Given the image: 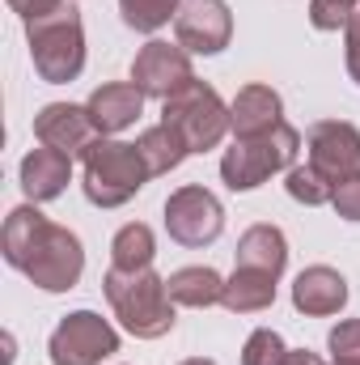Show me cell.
I'll use <instances>...</instances> for the list:
<instances>
[{
	"mask_svg": "<svg viewBox=\"0 0 360 365\" xmlns=\"http://www.w3.org/2000/svg\"><path fill=\"white\" fill-rule=\"evenodd\" d=\"M0 251L21 276H30L47 293H68L85 272L81 238L55 221H47L38 208H13L0 230Z\"/></svg>",
	"mask_w": 360,
	"mask_h": 365,
	"instance_id": "obj_1",
	"label": "cell"
},
{
	"mask_svg": "<svg viewBox=\"0 0 360 365\" xmlns=\"http://www.w3.org/2000/svg\"><path fill=\"white\" fill-rule=\"evenodd\" d=\"M106 302L115 310V319L136 336V340H162L170 327H174V297H170V284L153 268H140V272H119L110 268L106 280Z\"/></svg>",
	"mask_w": 360,
	"mask_h": 365,
	"instance_id": "obj_2",
	"label": "cell"
},
{
	"mask_svg": "<svg viewBox=\"0 0 360 365\" xmlns=\"http://www.w3.org/2000/svg\"><path fill=\"white\" fill-rule=\"evenodd\" d=\"M26 38H30V60H34V68L47 86H68V81L81 77V68H85V30H81V13H77L73 0H64L47 17L26 21Z\"/></svg>",
	"mask_w": 360,
	"mask_h": 365,
	"instance_id": "obj_3",
	"label": "cell"
},
{
	"mask_svg": "<svg viewBox=\"0 0 360 365\" xmlns=\"http://www.w3.org/2000/svg\"><path fill=\"white\" fill-rule=\"evenodd\" d=\"M297 149H301V132L288 123H275L271 132H259V136H242V140H233V149H225L221 179L233 191H250V187L268 182L275 170L292 166Z\"/></svg>",
	"mask_w": 360,
	"mask_h": 365,
	"instance_id": "obj_4",
	"label": "cell"
},
{
	"mask_svg": "<svg viewBox=\"0 0 360 365\" xmlns=\"http://www.w3.org/2000/svg\"><path fill=\"white\" fill-rule=\"evenodd\" d=\"M149 175V162L140 158L136 145H123V140H97L90 153H85V195L97 208H119L127 204Z\"/></svg>",
	"mask_w": 360,
	"mask_h": 365,
	"instance_id": "obj_5",
	"label": "cell"
},
{
	"mask_svg": "<svg viewBox=\"0 0 360 365\" xmlns=\"http://www.w3.org/2000/svg\"><path fill=\"white\" fill-rule=\"evenodd\" d=\"M162 123H170L179 132L191 153L216 149L221 136L233 128L229 123V106L221 102V93L212 90V86H203V81H191L174 98H166L162 102Z\"/></svg>",
	"mask_w": 360,
	"mask_h": 365,
	"instance_id": "obj_6",
	"label": "cell"
},
{
	"mask_svg": "<svg viewBox=\"0 0 360 365\" xmlns=\"http://www.w3.org/2000/svg\"><path fill=\"white\" fill-rule=\"evenodd\" d=\"M47 349L55 365H102L110 353H119V331L93 310H73L60 319Z\"/></svg>",
	"mask_w": 360,
	"mask_h": 365,
	"instance_id": "obj_7",
	"label": "cell"
},
{
	"mask_svg": "<svg viewBox=\"0 0 360 365\" xmlns=\"http://www.w3.org/2000/svg\"><path fill=\"white\" fill-rule=\"evenodd\" d=\"M166 230L182 247H208L225 230V208L208 187L186 182L179 191H170L166 200Z\"/></svg>",
	"mask_w": 360,
	"mask_h": 365,
	"instance_id": "obj_8",
	"label": "cell"
},
{
	"mask_svg": "<svg viewBox=\"0 0 360 365\" xmlns=\"http://www.w3.org/2000/svg\"><path fill=\"white\" fill-rule=\"evenodd\" d=\"M305 145H309V166L331 187L360 175V132L348 119H318Z\"/></svg>",
	"mask_w": 360,
	"mask_h": 365,
	"instance_id": "obj_9",
	"label": "cell"
},
{
	"mask_svg": "<svg viewBox=\"0 0 360 365\" xmlns=\"http://www.w3.org/2000/svg\"><path fill=\"white\" fill-rule=\"evenodd\" d=\"M195 81V68H191V56H186V47H170V43H162V38H153V43H144L140 51H136V60H132V86L144 93V98H174L182 86H191Z\"/></svg>",
	"mask_w": 360,
	"mask_h": 365,
	"instance_id": "obj_10",
	"label": "cell"
},
{
	"mask_svg": "<svg viewBox=\"0 0 360 365\" xmlns=\"http://www.w3.org/2000/svg\"><path fill=\"white\" fill-rule=\"evenodd\" d=\"M174 34H179V47H186V51L216 56L233 38V13L225 0H182L179 17H174Z\"/></svg>",
	"mask_w": 360,
	"mask_h": 365,
	"instance_id": "obj_11",
	"label": "cell"
},
{
	"mask_svg": "<svg viewBox=\"0 0 360 365\" xmlns=\"http://www.w3.org/2000/svg\"><path fill=\"white\" fill-rule=\"evenodd\" d=\"M34 136L38 145H51L68 158H85L93 145L102 140L97 123H93L90 106H73V102H51L34 115Z\"/></svg>",
	"mask_w": 360,
	"mask_h": 365,
	"instance_id": "obj_12",
	"label": "cell"
},
{
	"mask_svg": "<svg viewBox=\"0 0 360 365\" xmlns=\"http://www.w3.org/2000/svg\"><path fill=\"white\" fill-rule=\"evenodd\" d=\"M292 306L301 314H339L348 306V280L327 264H314L292 280Z\"/></svg>",
	"mask_w": 360,
	"mask_h": 365,
	"instance_id": "obj_13",
	"label": "cell"
},
{
	"mask_svg": "<svg viewBox=\"0 0 360 365\" xmlns=\"http://www.w3.org/2000/svg\"><path fill=\"white\" fill-rule=\"evenodd\" d=\"M73 179V158L51 149V145H38L21 158V191L38 204V200H55Z\"/></svg>",
	"mask_w": 360,
	"mask_h": 365,
	"instance_id": "obj_14",
	"label": "cell"
},
{
	"mask_svg": "<svg viewBox=\"0 0 360 365\" xmlns=\"http://www.w3.org/2000/svg\"><path fill=\"white\" fill-rule=\"evenodd\" d=\"M85 106H90L97 132H102V136H115V132H123V128H132V123L140 119V110H144V93L136 90L132 81H115V86L93 90Z\"/></svg>",
	"mask_w": 360,
	"mask_h": 365,
	"instance_id": "obj_15",
	"label": "cell"
},
{
	"mask_svg": "<svg viewBox=\"0 0 360 365\" xmlns=\"http://www.w3.org/2000/svg\"><path fill=\"white\" fill-rule=\"evenodd\" d=\"M229 123L242 136H259V132H271L275 123H284V102L271 86H242L233 106H229Z\"/></svg>",
	"mask_w": 360,
	"mask_h": 365,
	"instance_id": "obj_16",
	"label": "cell"
},
{
	"mask_svg": "<svg viewBox=\"0 0 360 365\" xmlns=\"http://www.w3.org/2000/svg\"><path fill=\"white\" fill-rule=\"evenodd\" d=\"M288 264V242L275 225H250L238 238V268H255V272L280 276Z\"/></svg>",
	"mask_w": 360,
	"mask_h": 365,
	"instance_id": "obj_17",
	"label": "cell"
},
{
	"mask_svg": "<svg viewBox=\"0 0 360 365\" xmlns=\"http://www.w3.org/2000/svg\"><path fill=\"white\" fill-rule=\"evenodd\" d=\"M275 280L280 276L255 272V268H233V276L225 280V297L221 306L233 310V314H259L275 302Z\"/></svg>",
	"mask_w": 360,
	"mask_h": 365,
	"instance_id": "obj_18",
	"label": "cell"
},
{
	"mask_svg": "<svg viewBox=\"0 0 360 365\" xmlns=\"http://www.w3.org/2000/svg\"><path fill=\"white\" fill-rule=\"evenodd\" d=\"M170 284V297L174 306H191V310H203V306H216L225 297V276L216 268H179V272L166 280Z\"/></svg>",
	"mask_w": 360,
	"mask_h": 365,
	"instance_id": "obj_19",
	"label": "cell"
},
{
	"mask_svg": "<svg viewBox=\"0 0 360 365\" xmlns=\"http://www.w3.org/2000/svg\"><path fill=\"white\" fill-rule=\"evenodd\" d=\"M153 255H157V242H153V230L132 221L115 234L110 242V268L119 272H140V268H153Z\"/></svg>",
	"mask_w": 360,
	"mask_h": 365,
	"instance_id": "obj_20",
	"label": "cell"
},
{
	"mask_svg": "<svg viewBox=\"0 0 360 365\" xmlns=\"http://www.w3.org/2000/svg\"><path fill=\"white\" fill-rule=\"evenodd\" d=\"M136 149H140V158L149 162V175H170L182 158L191 153V149H186V140H182L170 123H157V128L140 132Z\"/></svg>",
	"mask_w": 360,
	"mask_h": 365,
	"instance_id": "obj_21",
	"label": "cell"
},
{
	"mask_svg": "<svg viewBox=\"0 0 360 365\" xmlns=\"http://www.w3.org/2000/svg\"><path fill=\"white\" fill-rule=\"evenodd\" d=\"M179 4L182 0H119V13H123V21H127L132 30L153 34V30H162L170 17H179Z\"/></svg>",
	"mask_w": 360,
	"mask_h": 365,
	"instance_id": "obj_22",
	"label": "cell"
},
{
	"mask_svg": "<svg viewBox=\"0 0 360 365\" xmlns=\"http://www.w3.org/2000/svg\"><path fill=\"white\" fill-rule=\"evenodd\" d=\"M288 195L297 200V204H309V208H318V204H331V195H335V187L322 179L309 162L305 166H288Z\"/></svg>",
	"mask_w": 360,
	"mask_h": 365,
	"instance_id": "obj_23",
	"label": "cell"
},
{
	"mask_svg": "<svg viewBox=\"0 0 360 365\" xmlns=\"http://www.w3.org/2000/svg\"><path fill=\"white\" fill-rule=\"evenodd\" d=\"M284 357H288V349H284L280 331H271V327L250 331V340L242 349V365H284Z\"/></svg>",
	"mask_w": 360,
	"mask_h": 365,
	"instance_id": "obj_24",
	"label": "cell"
},
{
	"mask_svg": "<svg viewBox=\"0 0 360 365\" xmlns=\"http://www.w3.org/2000/svg\"><path fill=\"white\" fill-rule=\"evenodd\" d=\"M360 0H309V21L314 30H339L356 17Z\"/></svg>",
	"mask_w": 360,
	"mask_h": 365,
	"instance_id": "obj_25",
	"label": "cell"
},
{
	"mask_svg": "<svg viewBox=\"0 0 360 365\" xmlns=\"http://www.w3.org/2000/svg\"><path fill=\"white\" fill-rule=\"evenodd\" d=\"M327 344L335 361H360V319H344L339 327H331Z\"/></svg>",
	"mask_w": 360,
	"mask_h": 365,
	"instance_id": "obj_26",
	"label": "cell"
},
{
	"mask_svg": "<svg viewBox=\"0 0 360 365\" xmlns=\"http://www.w3.org/2000/svg\"><path fill=\"white\" fill-rule=\"evenodd\" d=\"M331 204H335V212H339L344 221H360V175L348 179V182H339L335 195H331Z\"/></svg>",
	"mask_w": 360,
	"mask_h": 365,
	"instance_id": "obj_27",
	"label": "cell"
},
{
	"mask_svg": "<svg viewBox=\"0 0 360 365\" xmlns=\"http://www.w3.org/2000/svg\"><path fill=\"white\" fill-rule=\"evenodd\" d=\"M13 13H21V21H34V17H47L51 9H60L64 0H9Z\"/></svg>",
	"mask_w": 360,
	"mask_h": 365,
	"instance_id": "obj_28",
	"label": "cell"
},
{
	"mask_svg": "<svg viewBox=\"0 0 360 365\" xmlns=\"http://www.w3.org/2000/svg\"><path fill=\"white\" fill-rule=\"evenodd\" d=\"M348 73H352V81L360 86V13L348 21Z\"/></svg>",
	"mask_w": 360,
	"mask_h": 365,
	"instance_id": "obj_29",
	"label": "cell"
},
{
	"mask_svg": "<svg viewBox=\"0 0 360 365\" xmlns=\"http://www.w3.org/2000/svg\"><path fill=\"white\" fill-rule=\"evenodd\" d=\"M284 365H322V357H318V353H309V349H288Z\"/></svg>",
	"mask_w": 360,
	"mask_h": 365,
	"instance_id": "obj_30",
	"label": "cell"
},
{
	"mask_svg": "<svg viewBox=\"0 0 360 365\" xmlns=\"http://www.w3.org/2000/svg\"><path fill=\"white\" fill-rule=\"evenodd\" d=\"M182 365H216V361H208V357H191V361H182Z\"/></svg>",
	"mask_w": 360,
	"mask_h": 365,
	"instance_id": "obj_31",
	"label": "cell"
},
{
	"mask_svg": "<svg viewBox=\"0 0 360 365\" xmlns=\"http://www.w3.org/2000/svg\"><path fill=\"white\" fill-rule=\"evenodd\" d=\"M335 365H360V361H335Z\"/></svg>",
	"mask_w": 360,
	"mask_h": 365,
	"instance_id": "obj_32",
	"label": "cell"
}]
</instances>
